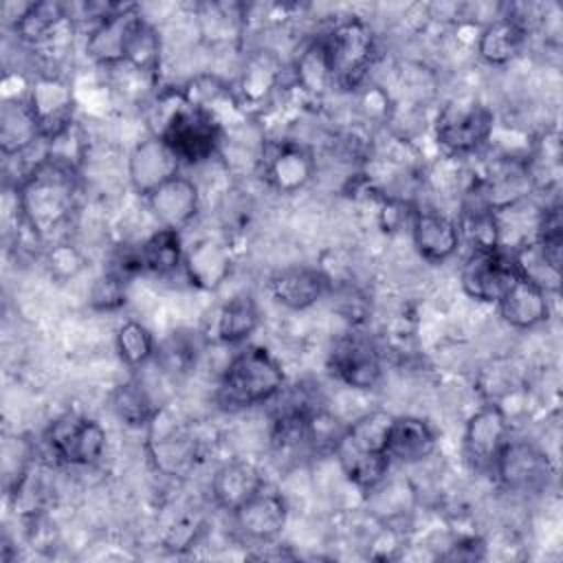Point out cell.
<instances>
[{"mask_svg": "<svg viewBox=\"0 0 563 563\" xmlns=\"http://www.w3.org/2000/svg\"><path fill=\"white\" fill-rule=\"evenodd\" d=\"M75 169L46 154L40 167L15 189L22 224L37 240L55 235L75 211Z\"/></svg>", "mask_w": 563, "mask_h": 563, "instance_id": "cell-1", "label": "cell"}, {"mask_svg": "<svg viewBox=\"0 0 563 563\" xmlns=\"http://www.w3.org/2000/svg\"><path fill=\"white\" fill-rule=\"evenodd\" d=\"M391 418V413L380 409L367 411L345 424L334 446V457L339 460L341 471L363 493H372L383 484L389 471L391 460L385 444Z\"/></svg>", "mask_w": 563, "mask_h": 563, "instance_id": "cell-2", "label": "cell"}, {"mask_svg": "<svg viewBox=\"0 0 563 563\" xmlns=\"http://www.w3.org/2000/svg\"><path fill=\"white\" fill-rule=\"evenodd\" d=\"M286 385L279 361L262 345H246L222 372L218 400L227 409H249L275 400Z\"/></svg>", "mask_w": 563, "mask_h": 563, "instance_id": "cell-3", "label": "cell"}, {"mask_svg": "<svg viewBox=\"0 0 563 563\" xmlns=\"http://www.w3.org/2000/svg\"><path fill=\"white\" fill-rule=\"evenodd\" d=\"M323 37L334 86L345 90L363 86L376 59V37L369 24L361 18H347L334 24Z\"/></svg>", "mask_w": 563, "mask_h": 563, "instance_id": "cell-4", "label": "cell"}, {"mask_svg": "<svg viewBox=\"0 0 563 563\" xmlns=\"http://www.w3.org/2000/svg\"><path fill=\"white\" fill-rule=\"evenodd\" d=\"M495 117L475 99H453L444 103L433 123L438 145L446 156L462 158L477 152L493 136Z\"/></svg>", "mask_w": 563, "mask_h": 563, "instance_id": "cell-5", "label": "cell"}, {"mask_svg": "<svg viewBox=\"0 0 563 563\" xmlns=\"http://www.w3.org/2000/svg\"><path fill=\"white\" fill-rule=\"evenodd\" d=\"M145 449L154 468L167 477L189 475L198 457L194 433L165 407H158L145 427Z\"/></svg>", "mask_w": 563, "mask_h": 563, "instance_id": "cell-6", "label": "cell"}, {"mask_svg": "<svg viewBox=\"0 0 563 563\" xmlns=\"http://www.w3.org/2000/svg\"><path fill=\"white\" fill-rule=\"evenodd\" d=\"M519 277L510 246L471 249L460 268V286L479 303H497L506 288Z\"/></svg>", "mask_w": 563, "mask_h": 563, "instance_id": "cell-7", "label": "cell"}, {"mask_svg": "<svg viewBox=\"0 0 563 563\" xmlns=\"http://www.w3.org/2000/svg\"><path fill=\"white\" fill-rule=\"evenodd\" d=\"M330 372L350 389L369 391L383 376V358L369 334L350 330L339 336L328 356Z\"/></svg>", "mask_w": 563, "mask_h": 563, "instance_id": "cell-8", "label": "cell"}, {"mask_svg": "<svg viewBox=\"0 0 563 563\" xmlns=\"http://www.w3.org/2000/svg\"><path fill=\"white\" fill-rule=\"evenodd\" d=\"M106 429L95 418L66 413L51 422L46 431V444L64 464L88 466L95 464L106 449Z\"/></svg>", "mask_w": 563, "mask_h": 563, "instance_id": "cell-9", "label": "cell"}, {"mask_svg": "<svg viewBox=\"0 0 563 563\" xmlns=\"http://www.w3.org/2000/svg\"><path fill=\"white\" fill-rule=\"evenodd\" d=\"M24 99L46 143L75 125V95L66 79L57 75H40L29 86Z\"/></svg>", "mask_w": 563, "mask_h": 563, "instance_id": "cell-10", "label": "cell"}, {"mask_svg": "<svg viewBox=\"0 0 563 563\" xmlns=\"http://www.w3.org/2000/svg\"><path fill=\"white\" fill-rule=\"evenodd\" d=\"M493 473L512 493H537L550 484L554 468L541 449L526 440L508 438Z\"/></svg>", "mask_w": 563, "mask_h": 563, "instance_id": "cell-11", "label": "cell"}, {"mask_svg": "<svg viewBox=\"0 0 563 563\" xmlns=\"http://www.w3.org/2000/svg\"><path fill=\"white\" fill-rule=\"evenodd\" d=\"M233 523L238 532L257 543H268L282 534L288 521V504L282 490L266 482L233 512Z\"/></svg>", "mask_w": 563, "mask_h": 563, "instance_id": "cell-12", "label": "cell"}, {"mask_svg": "<svg viewBox=\"0 0 563 563\" xmlns=\"http://www.w3.org/2000/svg\"><path fill=\"white\" fill-rule=\"evenodd\" d=\"M180 161L172 147L156 134L134 143L128 154V180L134 194L147 198L163 183L180 174Z\"/></svg>", "mask_w": 563, "mask_h": 563, "instance_id": "cell-13", "label": "cell"}, {"mask_svg": "<svg viewBox=\"0 0 563 563\" xmlns=\"http://www.w3.org/2000/svg\"><path fill=\"white\" fill-rule=\"evenodd\" d=\"M508 438V420L497 405H486L477 409L466 420L462 435V446L468 464L477 471H493Z\"/></svg>", "mask_w": 563, "mask_h": 563, "instance_id": "cell-14", "label": "cell"}, {"mask_svg": "<svg viewBox=\"0 0 563 563\" xmlns=\"http://www.w3.org/2000/svg\"><path fill=\"white\" fill-rule=\"evenodd\" d=\"M409 231L413 249L429 264L449 262L462 244L457 222L431 207L411 209Z\"/></svg>", "mask_w": 563, "mask_h": 563, "instance_id": "cell-15", "label": "cell"}, {"mask_svg": "<svg viewBox=\"0 0 563 563\" xmlns=\"http://www.w3.org/2000/svg\"><path fill=\"white\" fill-rule=\"evenodd\" d=\"M145 202L161 229L183 231L200 211V187L194 178L178 174L154 189Z\"/></svg>", "mask_w": 563, "mask_h": 563, "instance_id": "cell-16", "label": "cell"}, {"mask_svg": "<svg viewBox=\"0 0 563 563\" xmlns=\"http://www.w3.org/2000/svg\"><path fill=\"white\" fill-rule=\"evenodd\" d=\"M183 273L194 288L216 292L233 273V253L222 240L200 238L185 249Z\"/></svg>", "mask_w": 563, "mask_h": 563, "instance_id": "cell-17", "label": "cell"}, {"mask_svg": "<svg viewBox=\"0 0 563 563\" xmlns=\"http://www.w3.org/2000/svg\"><path fill=\"white\" fill-rule=\"evenodd\" d=\"M268 288L279 306L301 312L330 292V277L314 266H288L271 277Z\"/></svg>", "mask_w": 563, "mask_h": 563, "instance_id": "cell-18", "label": "cell"}, {"mask_svg": "<svg viewBox=\"0 0 563 563\" xmlns=\"http://www.w3.org/2000/svg\"><path fill=\"white\" fill-rule=\"evenodd\" d=\"M264 176L279 194H295L303 189L317 172L314 154L295 141L279 143L271 154H264Z\"/></svg>", "mask_w": 563, "mask_h": 563, "instance_id": "cell-19", "label": "cell"}, {"mask_svg": "<svg viewBox=\"0 0 563 563\" xmlns=\"http://www.w3.org/2000/svg\"><path fill=\"white\" fill-rule=\"evenodd\" d=\"M550 292L539 284L517 277L499 297L497 308L501 319L515 330H532L550 317Z\"/></svg>", "mask_w": 563, "mask_h": 563, "instance_id": "cell-20", "label": "cell"}, {"mask_svg": "<svg viewBox=\"0 0 563 563\" xmlns=\"http://www.w3.org/2000/svg\"><path fill=\"white\" fill-rule=\"evenodd\" d=\"M134 7H117L99 24L88 29L86 55L99 66H121L125 59V42L136 18Z\"/></svg>", "mask_w": 563, "mask_h": 563, "instance_id": "cell-21", "label": "cell"}, {"mask_svg": "<svg viewBox=\"0 0 563 563\" xmlns=\"http://www.w3.org/2000/svg\"><path fill=\"white\" fill-rule=\"evenodd\" d=\"M438 435L433 427L416 416H394L387 431V455L391 462L418 464L433 455Z\"/></svg>", "mask_w": 563, "mask_h": 563, "instance_id": "cell-22", "label": "cell"}, {"mask_svg": "<svg viewBox=\"0 0 563 563\" xmlns=\"http://www.w3.org/2000/svg\"><path fill=\"white\" fill-rule=\"evenodd\" d=\"M526 26L510 15H499L477 31V55L488 66H506L515 62L526 46Z\"/></svg>", "mask_w": 563, "mask_h": 563, "instance_id": "cell-23", "label": "cell"}, {"mask_svg": "<svg viewBox=\"0 0 563 563\" xmlns=\"http://www.w3.org/2000/svg\"><path fill=\"white\" fill-rule=\"evenodd\" d=\"M262 484H264V477H262L260 468L253 462L233 460V462L222 464L213 473V477H211V497L220 508L233 512Z\"/></svg>", "mask_w": 563, "mask_h": 563, "instance_id": "cell-24", "label": "cell"}, {"mask_svg": "<svg viewBox=\"0 0 563 563\" xmlns=\"http://www.w3.org/2000/svg\"><path fill=\"white\" fill-rule=\"evenodd\" d=\"M42 139L40 125L26 99H7L0 110V150L4 158L35 147Z\"/></svg>", "mask_w": 563, "mask_h": 563, "instance_id": "cell-25", "label": "cell"}, {"mask_svg": "<svg viewBox=\"0 0 563 563\" xmlns=\"http://www.w3.org/2000/svg\"><path fill=\"white\" fill-rule=\"evenodd\" d=\"M279 75H282V66L277 57L268 51L251 53L244 59L238 90H235V97L244 108V112H246V106H260L271 97V92L279 84Z\"/></svg>", "mask_w": 563, "mask_h": 563, "instance_id": "cell-26", "label": "cell"}, {"mask_svg": "<svg viewBox=\"0 0 563 563\" xmlns=\"http://www.w3.org/2000/svg\"><path fill=\"white\" fill-rule=\"evenodd\" d=\"M260 308L246 292L224 301L216 314L213 336L222 345H244L260 328Z\"/></svg>", "mask_w": 563, "mask_h": 563, "instance_id": "cell-27", "label": "cell"}, {"mask_svg": "<svg viewBox=\"0 0 563 563\" xmlns=\"http://www.w3.org/2000/svg\"><path fill=\"white\" fill-rule=\"evenodd\" d=\"M64 24H70L66 4L55 0H42L26 4L22 15L13 22V31L22 42L40 46L48 44Z\"/></svg>", "mask_w": 563, "mask_h": 563, "instance_id": "cell-28", "label": "cell"}, {"mask_svg": "<svg viewBox=\"0 0 563 563\" xmlns=\"http://www.w3.org/2000/svg\"><path fill=\"white\" fill-rule=\"evenodd\" d=\"M161 55H163L161 33L143 15H136L128 33L123 64L136 70L139 75L154 77L161 68Z\"/></svg>", "mask_w": 563, "mask_h": 563, "instance_id": "cell-29", "label": "cell"}, {"mask_svg": "<svg viewBox=\"0 0 563 563\" xmlns=\"http://www.w3.org/2000/svg\"><path fill=\"white\" fill-rule=\"evenodd\" d=\"M292 73H295V86L301 88L308 95H317L319 97L330 86H334L332 68H330V57H328V46H325V37L323 35L310 40L301 48V53L295 59Z\"/></svg>", "mask_w": 563, "mask_h": 563, "instance_id": "cell-30", "label": "cell"}, {"mask_svg": "<svg viewBox=\"0 0 563 563\" xmlns=\"http://www.w3.org/2000/svg\"><path fill=\"white\" fill-rule=\"evenodd\" d=\"M183 257H185L183 238H180V231H174V229L158 227L139 246L141 268L154 275H169L183 268Z\"/></svg>", "mask_w": 563, "mask_h": 563, "instance_id": "cell-31", "label": "cell"}, {"mask_svg": "<svg viewBox=\"0 0 563 563\" xmlns=\"http://www.w3.org/2000/svg\"><path fill=\"white\" fill-rule=\"evenodd\" d=\"M196 22L200 37L211 46H220L240 37L244 26V13L238 4L207 2L198 9Z\"/></svg>", "mask_w": 563, "mask_h": 563, "instance_id": "cell-32", "label": "cell"}, {"mask_svg": "<svg viewBox=\"0 0 563 563\" xmlns=\"http://www.w3.org/2000/svg\"><path fill=\"white\" fill-rule=\"evenodd\" d=\"M114 347L128 367H143L156 354L152 330L136 319H128L117 328Z\"/></svg>", "mask_w": 563, "mask_h": 563, "instance_id": "cell-33", "label": "cell"}, {"mask_svg": "<svg viewBox=\"0 0 563 563\" xmlns=\"http://www.w3.org/2000/svg\"><path fill=\"white\" fill-rule=\"evenodd\" d=\"M112 409L125 424L147 427L158 407L152 402L147 389L139 380H128L114 389Z\"/></svg>", "mask_w": 563, "mask_h": 563, "instance_id": "cell-34", "label": "cell"}, {"mask_svg": "<svg viewBox=\"0 0 563 563\" xmlns=\"http://www.w3.org/2000/svg\"><path fill=\"white\" fill-rule=\"evenodd\" d=\"M128 299V275L117 268L99 275L88 292V303L97 312H114Z\"/></svg>", "mask_w": 563, "mask_h": 563, "instance_id": "cell-35", "label": "cell"}, {"mask_svg": "<svg viewBox=\"0 0 563 563\" xmlns=\"http://www.w3.org/2000/svg\"><path fill=\"white\" fill-rule=\"evenodd\" d=\"M46 266L55 279L66 282L79 275L84 268V257L70 242H55L46 253Z\"/></svg>", "mask_w": 563, "mask_h": 563, "instance_id": "cell-36", "label": "cell"}]
</instances>
